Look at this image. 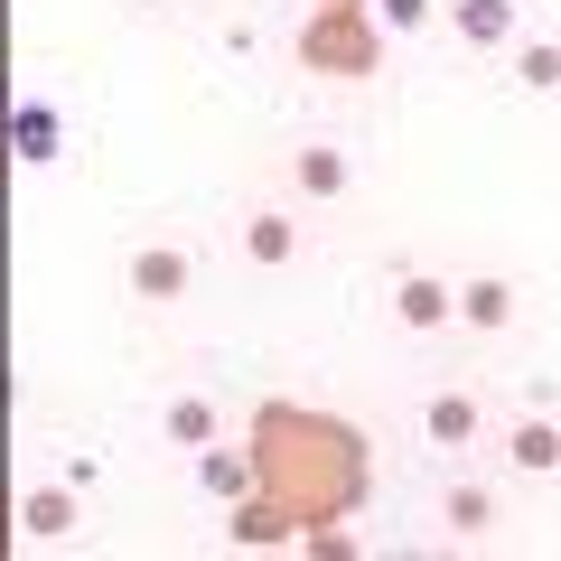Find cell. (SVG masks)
Returning a JSON list of instances; mask_svg holds the SVG:
<instances>
[{"label":"cell","instance_id":"5bb4252c","mask_svg":"<svg viewBox=\"0 0 561 561\" xmlns=\"http://www.w3.org/2000/svg\"><path fill=\"white\" fill-rule=\"evenodd\" d=\"M169 440H187V449H206V440H216V402H197V393H179V402H169Z\"/></svg>","mask_w":561,"mask_h":561},{"label":"cell","instance_id":"30bf717a","mask_svg":"<svg viewBox=\"0 0 561 561\" xmlns=\"http://www.w3.org/2000/svg\"><path fill=\"white\" fill-rule=\"evenodd\" d=\"M10 140H20V160H57V113L47 103H20L10 113Z\"/></svg>","mask_w":561,"mask_h":561},{"label":"cell","instance_id":"7a4b0ae2","mask_svg":"<svg viewBox=\"0 0 561 561\" xmlns=\"http://www.w3.org/2000/svg\"><path fill=\"white\" fill-rule=\"evenodd\" d=\"M300 57L328 76H375V20L365 10H328L319 28H300Z\"/></svg>","mask_w":561,"mask_h":561},{"label":"cell","instance_id":"3957f363","mask_svg":"<svg viewBox=\"0 0 561 561\" xmlns=\"http://www.w3.org/2000/svg\"><path fill=\"white\" fill-rule=\"evenodd\" d=\"M300 534V515L280 496H234V542H253V552H272V542H290Z\"/></svg>","mask_w":561,"mask_h":561},{"label":"cell","instance_id":"ba28073f","mask_svg":"<svg viewBox=\"0 0 561 561\" xmlns=\"http://www.w3.org/2000/svg\"><path fill=\"white\" fill-rule=\"evenodd\" d=\"M197 486H206V496H225V505H234V496H253V459H225V449H197Z\"/></svg>","mask_w":561,"mask_h":561},{"label":"cell","instance_id":"e0dca14e","mask_svg":"<svg viewBox=\"0 0 561 561\" xmlns=\"http://www.w3.org/2000/svg\"><path fill=\"white\" fill-rule=\"evenodd\" d=\"M524 84H534V94H552V84H561V47H552V38L524 47Z\"/></svg>","mask_w":561,"mask_h":561},{"label":"cell","instance_id":"d6986e66","mask_svg":"<svg viewBox=\"0 0 561 561\" xmlns=\"http://www.w3.org/2000/svg\"><path fill=\"white\" fill-rule=\"evenodd\" d=\"M140 10H160V0H140Z\"/></svg>","mask_w":561,"mask_h":561},{"label":"cell","instance_id":"9a60e30c","mask_svg":"<svg viewBox=\"0 0 561 561\" xmlns=\"http://www.w3.org/2000/svg\"><path fill=\"white\" fill-rule=\"evenodd\" d=\"M449 534H486V524H496V496H486V486H449Z\"/></svg>","mask_w":561,"mask_h":561},{"label":"cell","instance_id":"8fae6325","mask_svg":"<svg viewBox=\"0 0 561 561\" xmlns=\"http://www.w3.org/2000/svg\"><path fill=\"white\" fill-rule=\"evenodd\" d=\"M421 421H431V440H440V449H459L468 431H478V402H468V393H431V412H421Z\"/></svg>","mask_w":561,"mask_h":561},{"label":"cell","instance_id":"6da1fadb","mask_svg":"<svg viewBox=\"0 0 561 561\" xmlns=\"http://www.w3.org/2000/svg\"><path fill=\"white\" fill-rule=\"evenodd\" d=\"M253 478L272 486L280 505L300 524H328L337 505H356V486H365V459H356V440H346L337 421H319V412H290V402H272V412L253 421Z\"/></svg>","mask_w":561,"mask_h":561},{"label":"cell","instance_id":"52a82bcc","mask_svg":"<svg viewBox=\"0 0 561 561\" xmlns=\"http://www.w3.org/2000/svg\"><path fill=\"white\" fill-rule=\"evenodd\" d=\"M449 309H459L468 328H505V319H515V290H505V280H468Z\"/></svg>","mask_w":561,"mask_h":561},{"label":"cell","instance_id":"7c38bea8","mask_svg":"<svg viewBox=\"0 0 561 561\" xmlns=\"http://www.w3.org/2000/svg\"><path fill=\"white\" fill-rule=\"evenodd\" d=\"M243 253H253V262H290V253H300V225H290V216H253V225H243Z\"/></svg>","mask_w":561,"mask_h":561},{"label":"cell","instance_id":"9c48e42d","mask_svg":"<svg viewBox=\"0 0 561 561\" xmlns=\"http://www.w3.org/2000/svg\"><path fill=\"white\" fill-rule=\"evenodd\" d=\"M20 524H28V534H38V542H57L66 524H76V486H38V496L20 505Z\"/></svg>","mask_w":561,"mask_h":561},{"label":"cell","instance_id":"5b68a950","mask_svg":"<svg viewBox=\"0 0 561 561\" xmlns=\"http://www.w3.org/2000/svg\"><path fill=\"white\" fill-rule=\"evenodd\" d=\"M393 309H402V328H440V319H449V280L412 272V280L393 290Z\"/></svg>","mask_w":561,"mask_h":561},{"label":"cell","instance_id":"8992f818","mask_svg":"<svg viewBox=\"0 0 561 561\" xmlns=\"http://www.w3.org/2000/svg\"><path fill=\"white\" fill-rule=\"evenodd\" d=\"M449 20H459L478 47H496V38H515V0H449Z\"/></svg>","mask_w":561,"mask_h":561},{"label":"cell","instance_id":"2e32d148","mask_svg":"<svg viewBox=\"0 0 561 561\" xmlns=\"http://www.w3.org/2000/svg\"><path fill=\"white\" fill-rule=\"evenodd\" d=\"M300 187H309V197H337V187H346V160H337V150H300Z\"/></svg>","mask_w":561,"mask_h":561},{"label":"cell","instance_id":"277c9868","mask_svg":"<svg viewBox=\"0 0 561 561\" xmlns=\"http://www.w3.org/2000/svg\"><path fill=\"white\" fill-rule=\"evenodd\" d=\"M131 290H140V300H179V290H187V253H169V243L131 253Z\"/></svg>","mask_w":561,"mask_h":561},{"label":"cell","instance_id":"ac0fdd59","mask_svg":"<svg viewBox=\"0 0 561 561\" xmlns=\"http://www.w3.org/2000/svg\"><path fill=\"white\" fill-rule=\"evenodd\" d=\"M375 10H383V28H421L431 20V0H375Z\"/></svg>","mask_w":561,"mask_h":561},{"label":"cell","instance_id":"4fadbf2b","mask_svg":"<svg viewBox=\"0 0 561 561\" xmlns=\"http://www.w3.org/2000/svg\"><path fill=\"white\" fill-rule=\"evenodd\" d=\"M515 468H534V478L561 468V431H552V421H524V431H515Z\"/></svg>","mask_w":561,"mask_h":561}]
</instances>
